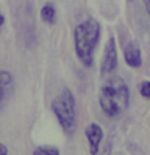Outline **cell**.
Segmentation results:
<instances>
[{"label":"cell","instance_id":"277c9868","mask_svg":"<svg viewBox=\"0 0 150 155\" xmlns=\"http://www.w3.org/2000/svg\"><path fill=\"white\" fill-rule=\"evenodd\" d=\"M116 66H118V50H116V41L113 36L108 37L103 50V58H102V65H100V73L102 76H108L111 74Z\"/></svg>","mask_w":150,"mask_h":155},{"label":"cell","instance_id":"3957f363","mask_svg":"<svg viewBox=\"0 0 150 155\" xmlns=\"http://www.w3.org/2000/svg\"><path fill=\"white\" fill-rule=\"evenodd\" d=\"M52 111L57 116L58 123L66 134L76 128V99L68 87H63L61 92L52 100Z\"/></svg>","mask_w":150,"mask_h":155},{"label":"cell","instance_id":"30bf717a","mask_svg":"<svg viewBox=\"0 0 150 155\" xmlns=\"http://www.w3.org/2000/svg\"><path fill=\"white\" fill-rule=\"evenodd\" d=\"M139 92H140V95H142L144 99L150 100V81H142V82H140Z\"/></svg>","mask_w":150,"mask_h":155},{"label":"cell","instance_id":"52a82bcc","mask_svg":"<svg viewBox=\"0 0 150 155\" xmlns=\"http://www.w3.org/2000/svg\"><path fill=\"white\" fill-rule=\"evenodd\" d=\"M15 81H13V74L5 70H0V108L3 105V100L7 99V95L10 94V91L13 89Z\"/></svg>","mask_w":150,"mask_h":155},{"label":"cell","instance_id":"ba28073f","mask_svg":"<svg viewBox=\"0 0 150 155\" xmlns=\"http://www.w3.org/2000/svg\"><path fill=\"white\" fill-rule=\"evenodd\" d=\"M55 16H57L55 7H53L52 3L44 5L42 10H41V18H42V21L47 23V24H53V23H55Z\"/></svg>","mask_w":150,"mask_h":155},{"label":"cell","instance_id":"8fae6325","mask_svg":"<svg viewBox=\"0 0 150 155\" xmlns=\"http://www.w3.org/2000/svg\"><path fill=\"white\" fill-rule=\"evenodd\" d=\"M0 155H8V147L0 142Z\"/></svg>","mask_w":150,"mask_h":155},{"label":"cell","instance_id":"7a4b0ae2","mask_svg":"<svg viewBox=\"0 0 150 155\" xmlns=\"http://www.w3.org/2000/svg\"><path fill=\"white\" fill-rule=\"evenodd\" d=\"M129 87L124 82L123 78L119 76H111L105 81L102 86L99 102L100 108L105 111L108 116H119L129 105Z\"/></svg>","mask_w":150,"mask_h":155},{"label":"cell","instance_id":"9c48e42d","mask_svg":"<svg viewBox=\"0 0 150 155\" xmlns=\"http://www.w3.org/2000/svg\"><path fill=\"white\" fill-rule=\"evenodd\" d=\"M32 155H60V150L53 145H39L37 149H34Z\"/></svg>","mask_w":150,"mask_h":155},{"label":"cell","instance_id":"6da1fadb","mask_svg":"<svg viewBox=\"0 0 150 155\" xmlns=\"http://www.w3.org/2000/svg\"><path fill=\"white\" fill-rule=\"evenodd\" d=\"M100 23L94 18H89L86 21L79 23L73 31V42H74L76 57L84 66L90 68L94 65L95 47L100 41Z\"/></svg>","mask_w":150,"mask_h":155},{"label":"cell","instance_id":"7c38bea8","mask_svg":"<svg viewBox=\"0 0 150 155\" xmlns=\"http://www.w3.org/2000/svg\"><path fill=\"white\" fill-rule=\"evenodd\" d=\"M144 5H145V10H147L148 19H150V0H144Z\"/></svg>","mask_w":150,"mask_h":155},{"label":"cell","instance_id":"8992f818","mask_svg":"<svg viewBox=\"0 0 150 155\" xmlns=\"http://www.w3.org/2000/svg\"><path fill=\"white\" fill-rule=\"evenodd\" d=\"M124 61L131 68H139L142 65V52H140L137 44L129 42L124 47Z\"/></svg>","mask_w":150,"mask_h":155},{"label":"cell","instance_id":"4fadbf2b","mask_svg":"<svg viewBox=\"0 0 150 155\" xmlns=\"http://www.w3.org/2000/svg\"><path fill=\"white\" fill-rule=\"evenodd\" d=\"M3 23H5V18H3V15H2V12H0V28L3 26Z\"/></svg>","mask_w":150,"mask_h":155},{"label":"cell","instance_id":"5b68a950","mask_svg":"<svg viewBox=\"0 0 150 155\" xmlns=\"http://www.w3.org/2000/svg\"><path fill=\"white\" fill-rule=\"evenodd\" d=\"M87 142H89V152L90 155H99L100 152V144L103 140V129L99 123H90L84 129Z\"/></svg>","mask_w":150,"mask_h":155}]
</instances>
